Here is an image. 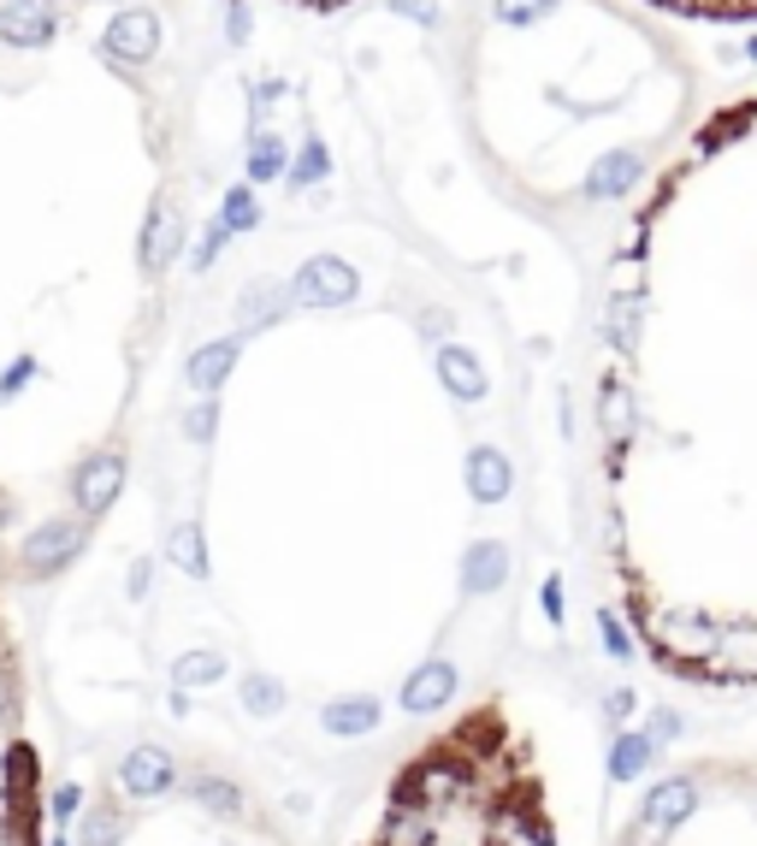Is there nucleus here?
<instances>
[{
  "label": "nucleus",
  "mask_w": 757,
  "mask_h": 846,
  "mask_svg": "<svg viewBox=\"0 0 757 846\" xmlns=\"http://www.w3.org/2000/svg\"><path fill=\"white\" fill-rule=\"evenodd\" d=\"M326 728L331 734H368V728H378V698H338L326 710Z\"/></svg>",
  "instance_id": "nucleus-14"
},
{
  "label": "nucleus",
  "mask_w": 757,
  "mask_h": 846,
  "mask_svg": "<svg viewBox=\"0 0 757 846\" xmlns=\"http://www.w3.org/2000/svg\"><path fill=\"white\" fill-rule=\"evenodd\" d=\"M450 693H456V669L450 663H427L409 675V687H403V710H415V717H427V710H444Z\"/></svg>",
  "instance_id": "nucleus-8"
},
{
  "label": "nucleus",
  "mask_w": 757,
  "mask_h": 846,
  "mask_svg": "<svg viewBox=\"0 0 757 846\" xmlns=\"http://www.w3.org/2000/svg\"><path fill=\"white\" fill-rule=\"evenodd\" d=\"M698 806V781L692 776H668L645 793V806H639V828H633V846H657L675 823H687Z\"/></svg>",
  "instance_id": "nucleus-2"
},
{
  "label": "nucleus",
  "mask_w": 757,
  "mask_h": 846,
  "mask_svg": "<svg viewBox=\"0 0 757 846\" xmlns=\"http://www.w3.org/2000/svg\"><path fill=\"white\" fill-rule=\"evenodd\" d=\"M604 338V379L633 408L609 479L668 450L717 486L710 515L734 533V568L710 675H757V78L722 95L639 196Z\"/></svg>",
  "instance_id": "nucleus-1"
},
{
  "label": "nucleus",
  "mask_w": 757,
  "mask_h": 846,
  "mask_svg": "<svg viewBox=\"0 0 757 846\" xmlns=\"http://www.w3.org/2000/svg\"><path fill=\"white\" fill-rule=\"evenodd\" d=\"M439 373H444V385L456 391V397H479V391H486V379H479V361L468 356V349H444V356H439Z\"/></svg>",
  "instance_id": "nucleus-15"
},
{
  "label": "nucleus",
  "mask_w": 757,
  "mask_h": 846,
  "mask_svg": "<svg viewBox=\"0 0 757 846\" xmlns=\"http://www.w3.org/2000/svg\"><path fill=\"white\" fill-rule=\"evenodd\" d=\"M290 309V290L284 285H255L249 297L237 302V326H267V320H279Z\"/></svg>",
  "instance_id": "nucleus-12"
},
{
  "label": "nucleus",
  "mask_w": 757,
  "mask_h": 846,
  "mask_svg": "<svg viewBox=\"0 0 757 846\" xmlns=\"http://www.w3.org/2000/svg\"><path fill=\"white\" fill-rule=\"evenodd\" d=\"M604 646L616 651V658H633V639H628V627H621L616 616H604Z\"/></svg>",
  "instance_id": "nucleus-25"
},
{
  "label": "nucleus",
  "mask_w": 757,
  "mask_h": 846,
  "mask_svg": "<svg viewBox=\"0 0 757 846\" xmlns=\"http://www.w3.org/2000/svg\"><path fill=\"white\" fill-rule=\"evenodd\" d=\"M243 705L267 717V710L284 705V687H279V681H267V675H249V681H243Z\"/></svg>",
  "instance_id": "nucleus-21"
},
{
  "label": "nucleus",
  "mask_w": 757,
  "mask_h": 846,
  "mask_svg": "<svg viewBox=\"0 0 757 846\" xmlns=\"http://www.w3.org/2000/svg\"><path fill=\"white\" fill-rule=\"evenodd\" d=\"M503 575H509V551H503V545H474V557H468V587H474V592H491V587H503Z\"/></svg>",
  "instance_id": "nucleus-17"
},
{
  "label": "nucleus",
  "mask_w": 757,
  "mask_h": 846,
  "mask_svg": "<svg viewBox=\"0 0 757 846\" xmlns=\"http://www.w3.org/2000/svg\"><path fill=\"white\" fill-rule=\"evenodd\" d=\"M189 439H213V403H201L196 415H189Z\"/></svg>",
  "instance_id": "nucleus-27"
},
{
  "label": "nucleus",
  "mask_w": 757,
  "mask_h": 846,
  "mask_svg": "<svg viewBox=\"0 0 757 846\" xmlns=\"http://www.w3.org/2000/svg\"><path fill=\"white\" fill-rule=\"evenodd\" d=\"M113 841H119V816H113L107 806L78 823V846H113Z\"/></svg>",
  "instance_id": "nucleus-20"
},
{
  "label": "nucleus",
  "mask_w": 757,
  "mask_h": 846,
  "mask_svg": "<svg viewBox=\"0 0 757 846\" xmlns=\"http://www.w3.org/2000/svg\"><path fill=\"white\" fill-rule=\"evenodd\" d=\"M119 787L130 799H154L160 787H172V757L160 752V746H137L119 764Z\"/></svg>",
  "instance_id": "nucleus-6"
},
{
  "label": "nucleus",
  "mask_w": 757,
  "mask_h": 846,
  "mask_svg": "<svg viewBox=\"0 0 757 846\" xmlns=\"http://www.w3.org/2000/svg\"><path fill=\"white\" fill-rule=\"evenodd\" d=\"M651 757H657V740H651V734H621L616 752H609V776L633 781V776H645V769H651Z\"/></svg>",
  "instance_id": "nucleus-11"
},
{
  "label": "nucleus",
  "mask_w": 757,
  "mask_h": 846,
  "mask_svg": "<svg viewBox=\"0 0 757 846\" xmlns=\"http://www.w3.org/2000/svg\"><path fill=\"white\" fill-rule=\"evenodd\" d=\"M220 675H225V663L213 658V651H196V658H184V663H178V681H184V687H189V681L201 687V681H220Z\"/></svg>",
  "instance_id": "nucleus-22"
},
{
  "label": "nucleus",
  "mask_w": 757,
  "mask_h": 846,
  "mask_svg": "<svg viewBox=\"0 0 757 846\" xmlns=\"http://www.w3.org/2000/svg\"><path fill=\"white\" fill-rule=\"evenodd\" d=\"M633 710V693H609V722H628Z\"/></svg>",
  "instance_id": "nucleus-28"
},
{
  "label": "nucleus",
  "mask_w": 757,
  "mask_h": 846,
  "mask_svg": "<svg viewBox=\"0 0 757 846\" xmlns=\"http://www.w3.org/2000/svg\"><path fill=\"white\" fill-rule=\"evenodd\" d=\"M54 811H60V816H71V811H78V787H60V793H54Z\"/></svg>",
  "instance_id": "nucleus-29"
},
{
  "label": "nucleus",
  "mask_w": 757,
  "mask_h": 846,
  "mask_svg": "<svg viewBox=\"0 0 757 846\" xmlns=\"http://www.w3.org/2000/svg\"><path fill=\"white\" fill-rule=\"evenodd\" d=\"M225 231L231 225H255V196H249V189H231V196H225V220H220Z\"/></svg>",
  "instance_id": "nucleus-24"
},
{
  "label": "nucleus",
  "mask_w": 757,
  "mask_h": 846,
  "mask_svg": "<svg viewBox=\"0 0 757 846\" xmlns=\"http://www.w3.org/2000/svg\"><path fill=\"white\" fill-rule=\"evenodd\" d=\"M349 297H356V267H349V260H331V255L308 260V267L296 273V290H290L296 309H331V302H349Z\"/></svg>",
  "instance_id": "nucleus-3"
},
{
  "label": "nucleus",
  "mask_w": 757,
  "mask_h": 846,
  "mask_svg": "<svg viewBox=\"0 0 757 846\" xmlns=\"http://www.w3.org/2000/svg\"><path fill=\"white\" fill-rule=\"evenodd\" d=\"M154 42H160V31H154V19H149V12H119L101 48H107V60L137 66V60H149V54H154Z\"/></svg>",
  "instance_id": "nucleus-5"
},
{
  "label": "nucleus",
  "mask_w": 757,
  "mask_h": 846,
  "mask_svg": "<svg viewBox=\"0 0 757 846\" xmlns=\"http://www.w3.org/2000/svg\"><path fill=\"white\" fill-rule=\"evenodd\" d=\"M184 793H189V799H208L213 811H237V806H243V793H237L231 781H220V776H196V781L184 787Z\"/></svg>",
  "instance_id": "nucleus-18"
},
{
  "label": "nucleus",
  "mask_w": 757,
  "mask_h": 846,
  "mask_svg": "<svg viewBox=\"0 0 757 846\" xmlns=\"http://www.w3.org/2000/svg\"><path fill=\"white\" fill-rule=\"evenodd\" d=\"M48 31H54L48 0H12V7L0 12V36L19 42V48H31V42H48Z\"/></svg>",
  "instance_id": "nucleus-9"
},
{
  "label": "nucleus",
  "mask_w": 757,
  "mask_h": 846,
  "mask_svg": "<svg viewBox=\"0 0 757 846\" xmlns=\"http://www.w3.org/2000/svg\"><path fill=\"white\" fill-rule=\"evenodd\" d=\"M172 563H178L184 575H201V568H208V557H201V533L189 528V521L172 528Z\"/></svg>",
  "instance_id": "nucleus-19"
},
{
  "label": "nucleus",
  "mask_w": 757,
  "mask_h": 846,
  "mask_svg": "<svg viewBox=\"0 0 757 846\" xmlns=\"http://www.w3.org/2000/svg\"><path fill=\"white\" fill-rule=\"evenodd\" d=\"M119 479H125V462L119 456H95V462H83V474H78V509L83 515H107V503H113V491H119Z\"/></svg>",
  "instance_id": "nucleus-7"
},
{
  "label": "nucleus",
  "mask_w": 757,
  "mask_h": 846,
  "mask_svg": "<svg viewBox=\"0 0 757 846\" xmlns=\"http://www.w3.org/2000/svg\"><path fill=\"white\" fill-rule=\"evenodd\" d=\"M474 498H486V503H498L503 491H509V462L498 456V450H474Z\"/></svg>",
  "instance_id": "nucleus-16"
},
{
  "label": "nucleus",
  "mask_w": 757,
  "mask_h": 846,
  "mask_svg": "<svg viewBox=\"0 0 757 846\" xmlns=\"http://www.w3.org/2000/svg\"><path fill=\"white\" fill-rule=\"evenodd\" d=\"M172 255H178V220H172V208H154V220H149V243H142V267L160 273Z\"/></svg>",
  "instance_id": "nucleus-13"
},
{
  "label": "nucleus",
  "mask_w": 757,
  "mask_h": 846,
  "mask_svg": "<svg viewBox=\"0 0 757 846\" xmlns=\"http://www.w3.org/2000/svg\"><path fill=\"white\" fill-rule=\"evenodd\" d=\"M231 361H237V338H220V344L196 349V356H189V385H196V391H213V385H220V379L231 373Z\"/></svg>",
  "instance_id": "nucleus-10"
},
{
  "label": "nucleus",
  "mask_w": 757,
  "mask_h": 846,
  "mask_svg": "<svg viewBox=\"0 0 757 846\" xmlns=\"http://www.w3.org/2000/svg\"><path fill=\"white\" fill-rule=\"evenodd\" d=\"M83 551V521H48L31 545H24V575H48V568H66Z\"/></svg>",
  "instance_id": "nucleus-4"
},
{
  "label": "nucleus",
  "mask_w": 757,
  "mask_h": 846,
  "mask_svg": "<svg viewBox=\"0 0 757 846\" xmlns=\"http://www.w3.org/2000/svg\"><path fill=\"white\" fill-rule=\"evenodd\" d=\"M249 172H255V178H279V172H284V149H279V137H260V142H255Z\"/></svg>",
  "instance_id": "nucleus-23"
},
{
  "label": "nucleus",
  "mask_w": 757,
  "mask_h": 846,
  "mask_svg": "<svg viewBox=\"0 0 757 846\" xmlns=\"http://www.w3.org/2000/svg\"><path fill=\"white\" fill-rule=\"evenodd\" d=\"M645 734H651V740H657V746H663V740H675V734H680V717H675V710H657Z\"/></svg>",
  "instance_id": "nucleus-26"
}]
</instances>
